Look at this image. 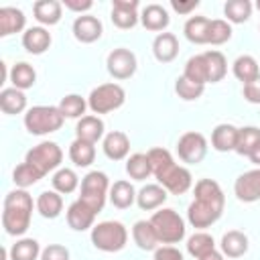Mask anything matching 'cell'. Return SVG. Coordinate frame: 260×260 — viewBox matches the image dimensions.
I'll return each instance as SVG.
<instances>
[{
	"mask_svg": "<svg viewBox=\"0 0 260 260\" xmlns=\"http://www.w3.org/2000/svg\"><path fill=\"white\" fill-rule=\"evenodd\" d=\"M232 39V24L223 18H213L209 20V37H207V45H223Z\"/></svg>",
	"mask_w": 260,
	"mask_h": 260,
	"instance_id": "cell-45",
	"label": "cell"
},
{
	"mask_svg": "<svg viewBox=\"0 0 260 260\" xmlns=\"http://www.w3.org/2000/svg\"><path fill=\"white\" fill-rule=\"evenodd\" d=\"M51 183H53V191H57L61 195H69L79 187V177H77V173L73 169L61 167V169H57L53 173Z\"/></svg>",
	"mask_w": 260,
	"mask_h": 260,
	"instance_id": "cell-37",
	"label": "cell"
},
{
	"mask_svg": "<svg viewBox=\"0 0 260 260\" xmlns=\"http://www.w3.org/2000/svg\"><path fill=\"white\" fill-rule=\"evenodd\" d=\"M152 260H185V258H183V252L175 246H158L154 250Z\"/></svg>",
	"mask_w": 260,
	"mask_h": 260,
	"instance_id": "cell-47",
	"label": "cell"
},
{
	"mask_svg": "<svg viewBox=\"0 0 260 260\" xmlns=\"http://www.w3.org/2000/svg\"><path fill=\"white\" fill-rule=\"evenodd\" d=\"M175 91H177V95L183 100V102H195V100H199L201 95H203V91H205V85H201V83H195V81H191V79H187V77H177V81H175Z\"/></svg>",
	"mask_w": 260,
	"mask_h": 260,
	"instance_id": "cell-44",
	"label": "cell"
},
{
	"mask_svg": "<svg viewBox=\"0 0 260 260\" xmlns=\"http://www.w3.org/2000/svg\"><path fill=\"white\" fill-rule=\"evenodd\" d=\"M53 39L45 26H30L22 32V47L30 55H43L51 47Z\"/></svg>",
	"mask_w": 260,
	"mask_h": 260,
	"instance_id": "cell-19",
	"label": "cell"
},
{
	"mask_svg": "<svg viewBox=\"0 0 260 260\" xmlns=\"http://www.w3.org/2000/svg\"><path fill=\"white\" fill-rule=\"evenodd\" d=\"M232 71H234L236 79L242 81L244 85L260 77V65H258V61L252 55H240L232 63Z\"/></svg>",
	"mask_w": 260,
	"mask_h": 260,
	"instance_id": "cell-30",
	"label": "cell"
},
{
	"mask_svg": "<svg viewBox=\"0 0 260 260\" xmlns=\"http://www.w3.org/2000/svg\"><path fill=\"white\" fill-rule=\"evenodd\" d=\"M215 250V240H213V236L211 234H207V232H195L193 236H189L187 238V252L193 256V258H201V256H205V254H209V252H213Z\"/></svg>",
	"mask_w": 260,
	"mask_h": 260,
	"instance_id": "cell-38",
	"label": "cell"
},
{
	"mask_svg": "<svg viewBox=\"0 0 260 260\" xmlns=\"http://www.w3.org/2000/svg\"><path fill=\"white\" fill-rule=\"evenodd\" d=\"M219 248H221V254L228 256V258H240L248 252L250 244H248V236L240 230H230L221 236V242H219Z\"/></svg>",
	"mask_w": 260,
	"mask_h": 260,
	"instance_id": "cell-26",
	"label": "cell"
},
{
	"mask_svg": "<svg viewBox=\"0 0 260 260\" xmlns=\"http://www.w3.org/2000/svg\"><path fill=\"white\" fill-rule=\"evenodd\" d=\"M150 223L158 236V242L167 244V246L179 244L187 234L185 219L171 207H160L158 211H154L150 217Z\"/></svg>",
	"mask_w": 260,
	"mask_h": 260,
	"instance_id": "cell-4",
	"label": "cell"
},
{
	"mask_svg": "<svg viewBox=\"0 0 260 260\" xmlns=\"http://www.w3.org/2000/svg\"><path fill=\"white\" fill-rule=\"evenodd\" d=\"M110 195V181L108 175L102 171H89L81 179V195L79 199L87 203L95 213H100L106 205V199Z\"/></svg>",
	"mask_w": 260,
	"mask_h": 260,
	"instance_id": "cell-8",
	"label": "cell"
},
{
	"mask_svg": "<svg viewBox=\"0 0 260 260\" xmlns=\"http://www.w3.org/2000/svg\"><path fill=\"white\" fill-rule=\"evenodd\" d=\"M132 240L144 252H154L158 248V244H160L158 236H156V232H154V228L150 223V219L148 221L146 219H138L132 225Z\"/></svg>",
	"mask_w": 260,
	"mask_h": 260,
	"instance_id": "cell-25",
	"label": "cell"
},
{
	"mask_svg": "<svg viewBox=\"0 0 260 260\" xmlns=\"http://www.w3.org/2000/svg\"><path fill=\"white\" fill-rule=\"evenodd\" d=\"M238 126L234 124H217L213 130H211V146L217 150V152H230V150H236V144H238Z\"/></svg>",
	"mask_w": 260,
	"mask_h": 260,
	"instance_id": "cell-22",
	"label": "cell"
},
{
	"mask_svg": "<svg viewBox=\"0 0 260 260\" xmlns=\"http://www.w3.org/2000/svg\"><path fill=\"white\" fill-rule=\"evenodd\" d=\"M32 207H37V201H32L30 193L26 189H14L4 197V209H2V228L8 236H24L30 228Z\"/></svg>",
	"mask_w": 260,
	"mask_h": 260,
	"instance_id": "cell-3",
	"label": "cell"
},
{
	"mask_svg": "<svg viewBox=\"0 0 260 260\" xmlns=\"http://www.w3.org/2000/svg\"><path fill=\"white\" fill-rule=\"evenodd\" d=\"M32 14H35L37 22H41L43 26H53L63 16V2H57V0H37L32 4Z\"/></svg>",
	"mask_w": 260,
	"mask_h": 260,
	"instance_id": "cell-24",
	"label": "cell"
},
{
	"mask_svg": "<svg viewBox=\"0 0 260 260\" xmlns=\"http://www.w3.org/2000/svg\"><path fill=\"white\" fill-rule=\"evenodd\" d=\"M63 6L71 12H79V14H85L87 10H91L93 2L91 0H63Z\"/></svg>",
	"mask_w": 260,
	"mask_h": 260,
	"instance_id": "cell-49",
	"label": "cell"
},
{
	"mask_svg": "<svg viewBox=\"0 0 260 260\" xmlns=\"http://www.w3.org/2000/svg\"><path fill=\"white\" fill-rule=\"evenodd\" d=\"M26 26V16L20 8L14 6H2L0 8V37H10Z\"/></svg>",
	"mask_w": 260,
	"mask_h": 260,
	"instance_id": "cell-23",
	"label": "cell"
},
{
	"mask_svg": "<svg viewBox=\"0 0 260 260\" xmlns=\"http://www.w3.org/2000/svg\"><path fill=\"white\" fill-rule=\"evenodd\" d=\"M37 211L45 219H55L63 211V197L57 191H43L37 197Z\"/></svg>",
	"mask_w": 260,
	"mask_h": 260,
	"instance_id": "cell-31",
	"label": "cell"
},
{
	"mask_svg": "<svg viewBox=\"0 0 260 260\" xmlns=\"http://www.w3.org/2000/svg\"><path fill=\"white\" fill-rule=\"evenodd\" d=\"M69 158H71V162L75 167H81V169L89 167L95 160V144L75 138L69 144Z\"/></svg>",
	"mask_w": 260,
	"mask_h": 260,
	"instance_id": "cell-32",
	"label": "cell"
},
{
	"mask_svg": "<svg viewBox=\"0 0 260 260\" xmlns=\"http://www.w3.org/2000/svg\"><path fill=\"white\" fill-rule=\"evenodd\" d=\"M67 223H69V228L71 230H75V232H85V230H89V228H93V221H95V211L87 205V203H83L81 199H77V201H73L69 207H67Z\"/></svg>",
	"mask_w": 260,
	"mask_h": 260,
	"instance_id": "cell-15",
	"label": "cell"
},
{
	"mask_svg": "<svg viewBox=\"0 0 260 260\" xmlns=\"http://www.w3.org/2000/svg\"><path fill=\"white\" fill-rule=\"evenodd\" d=\"M128 242V230L122 221L106 219L91 228V244L102 252H120Z\"/></svg>",
	"mask_w": 260,
	"mask_h": 260,
	"instance_id": "cell-6",
	"label": "cell"
},
{
	"mask_svg": "<svg viewBox=\"0 0 260 260\" xmlns=\"http://www.w3.org/2000/svg\"><path fill=\"white\" fill-rule=\"evenodd\" d=\"M252 2L250 0H228L223 4V14L228 18V22L234 24H242L252 16Z\"/></svg>",
	"mask_w": 260,
	"mask_h": 260,
	"instance_id": "cell-40",
	"label": "cell"
},
{
	"mask_svg": "<svg viewBox=\"0 0 260 260\" xmlns=\"http://www.w3.org/2000/svg\"><path fill=\"white\" fill-rule=\"evenodd\" d=\"M43 177H45V175H43L41 171H37V169H35L32 165H28V162H20V165L12 171V181H14L16 189H28V187H32L35 183H39Z\"/></svg>",
	"mask_w": 260,
	"mask_h": 260,
	"instance_id": "cell-41",
	"label": "cell"
},
{
	"mask_svg": "<svg viewBox=\"0 0 260 260\" xmlns=\"http://www.w3.org/2000/svg\"><path fill=\"white\" fill-rule=\"evenodd\" d=\"M234 193L242 203H254L260 199V167L242 173L234 183Z\"/></svg>",
	"mask_w": 260,
	"mask_h": 260,
	"instance_id": "cell-12",
	"label": "cell"
},
{
	"mask_svg": "<svg viewBox=\"0 0 260 260\" xmlns=\"http://www.w3.org/2000/svg\"><path fill=\"white\" fill-rule=\"evenodd\" d=\"M258 28H260V26H258Z\"/></svg>",
	"mask_w": 260,
	"mask_h": 260,
	"instance_id": "cell-54",
	"label": "cell"
},
{
	"mask_svg": "<svg viewBox=\"0 0 260 260\" xmlns=\"http://www.w3.org/2000/svg\"><path fill=\"white\" fill-rule=\"evenodd\" d=\"M248 158H250V162H254L256 167H260V142L252 148V152L248 154Z\"/></svg>",
	"mask_w": 260,
	"mask_h": 260,
	"instance_id": "cell-51",
	"label": "cell"
},
{
	"mask_svg": "<svg viewBox=\"0 0 260 260\" xmlns=\"http://www.w3.org/2000/svg\"><path fill=\"white\" fill-rule=\"evenodd\" d=\"M110 203L118 209H128L132 203H136V191H134V185L130 181H116L112 187H110Z\"/></svg>",
	"mask_w": 260,
	"mask_h": 260,
	"instance_id": "cell-27",
	"label": "cell"
},
{
	"mask_svg": "<svg viewBox=\"0 0 260 260\" xmlns=\"http://www.w3.org/2000/svg\"><path fill=\"white\" fill-rule=\"evenodd\" d=\"M193 193L195 197L187 207V221L197 230H205L221 217L225 207V195L219 183L213 179L197 181Z\"/></svg>",
	"mask_w": 260,
	"mask_h": 260,
	"instance_id": "cell-1",
	"label": "cell"
},
{
	"mask_svg": "<svg viewBox=\"0 0 260 260\" xmlns=\"http://www.w3.org/2000/svg\"><path fill=\"white\" fill-rule=\"evenodd\" d=\"M65 118L57 106H32L24 114V128L35 136H45L57 132Z\"/></svg>",
	"mask_w": 260,
	"mask_h": 260,
	"instance_id": "cell-5",
	"label": "cell"
},
{
	"mask_svg": "<svg viewBox=\"0 0 260 260\" xmlns=\"http://www.w3.org/2000/svg\"><path fill=\"white\" fill-rule=\"evenodd\" d=\"M199 260H225V256H223L221 252H217V250H213V252H209V254H205V256H201Z\"/></svg>",
	"mask_w": 260,
	"mask_h": 260,
	"instance_id": "cell-52",
	"label": "cell"
},
{
	"mask_svg": "<svg viewBox=\"0 0 260 260\" xmlns=\"http://www.w3.org/2000/svg\"><path fill=\"white\" fill-rule=\"evenodd\" d=\"M126 173L130 179L134 181H144L152 175V169H150V160H148V154L146 152H134L126 158Z\"/></svg>",
	"mask_w": 260,
	"mask_h": 260,
	"instance_id": "cell-36",
	"label": "cell"
},
{
	"mask_svg": "<svg viewBox=\"0 0 260 260\" xmlns=\"http://www.w3.org/2000/svg\"><path fill=\"white\" fill-rule=\"evenodd\" d=\"M102 148L110 160H124L130 154V138L122 130H112L104 136Z\"/></svg>",
	"mask_w": 260,
	"mask_h": 260,
	"instance_id": "cell-16",
	"label": "cell"
},
{
	"mask_svg": "<svg viewBox=\"0 0 260 260\" xmlns=\"http://www.w3.org/2000/svg\"><path fill=\"white\" fill-rule=\"evenodd\" d=\"M41 252L43 250L35 238H20L8 250L10 260H37L41 258Z\"/></svg>",
	"mask_w": 260,
	"mask_h": 260,
	"instance_id": "cell-34",
	"label": "cell"
},
{
	"mask_svg": "<svg viewBox=\"0 0 260 260\" xmlns=\"http://www.w3.org/2000/svg\"><path fill=\"white\" fill-rule=\"evenodd\" d=\"M183 77H187V79H191L195 83H201V85L207 83V63H205V55L203 53L193 55V57L187 59Z\"/></svg>",
	"mask_w": 260,
	"mask_h": 260,
	"instance_id": "cell-42",
	"label": "cell"
},
{
	"mask_svg": "<svg viewBox=\"0 0 260 260\" xmlns=\"http://www.w3.org/2000/svg\"><path fill=\"white\" fill-rule=\"evenodd\" d=\"M140 22H142V26L146 30H152V32L160 35L169 26L171 16H169L165 6H160V4H146L142 8V12H140Z\"/></svg>",
	"mask_w": 260,
	"mask_h": 260,
	"instance_id": "cell-18",
	"label": "cell"
},
{
	"mask_svg": "<svg viewBox=\"0 0 260 260\" xmlns=\"http://www.w3.org/2000/svg\"><path fill=\"white\" fill-rule=\"evenodd\" d=\"M73 37L79 41V43H95L102 32H104V26H102V20L98 16H91V14H79L75 20H73Z\"/></svg>",
	"mask_w": 260,
	"mask_h": 260,
	"instance_id": "cell-14",
	"label": "cell"
},
{
	"mask_svg": "<svg viewBox=\"0 0 260 260\" xmlns=\"http://www.w3.org/2000/svg\"><path fill=\"white\" fill-rule=\"evenodd\" d=\"M152 55L158 63H171L179 55V39L173 32H160L152 41Z\"/></svg>",
	"mask_w": 260,
	"mask_h": 260,
	"instance_id": "cell-20",
	"label": "cell"
},
{
	"mask_svg": "<svg viewBox=\"0 0 260 260\" xmlns=\"http://www.w3.org/2000/svg\"><path fill=\"white\" fill-rule=\"evenodd\" d=\"M104 130H106L104 120H102L100 116L87 114V116H83L81 120H77V124H75V138L95 144L98 140H104V136H106Z\"/></svg>",
	"mask_w": 260,
	"mask_h": 260,
	"instance_id": "cell-17",
	"label": "cell"
},
{
	"mask_svg": "<svg viewBox=\"0 0 260 260\" xmlns=\"http://www.w3.org/2000/svg\"><path fill=\"white\" fill-rule=\"evenodd\" d=\"M41 260H69V250L61 244H49L41 252Z\"/></svg>",
	"mask_w": 260,
	"mask_h": 260,
	"instance_id": "cell-46",
	"label": "cell"
},
{
	"mask_svg": "<svg viewBox=\"0 0 260 260\" xmlns=\"http://www.w3.org/2000/svg\"><path fill=\"white\" fill-rule=\"evenodd\" d=\"M148 160H150V169H152V175L154 179L158 181V185H162L167 189V193L171 195H183L191 189L193 185V175L187 167H181L175 162L173 154L162 148V146H156V148H150L148 152Z\"/></svg>",
	"mask_w": 260,
	"mask_h": 260,
	"instance_id": "cell-2",
	"label": "cell"
},
{
	"mask_svg": "<svg viewBox=\"0 0 260 260\" xmlns=\"http://www.w3.org/2000/svg\"><path fill=\"white\" fill-rule=\"evenodd\" d=\"M63 114V118H73V120H81L85 116V110L89 108L87 106V100L81 98L79 93H69L65 98H61L59 106H57Z\"/></svg>",
	"mask_w": 260,
	"mask_h": 260,
	"instance_id": "cell-39",
	"label": "cell"
},
{
	"mask_svg": "<svg viewBox=\"0 0 260 260\" xmlns=\"http://www.w3.org/2000/svg\"><path fill=\"white\" fill-rule=\"evenodd\" d=\"M242 95L250 104H260V77L250 81V83H246L244 89H242Z\"/></svg>",
	"mask_w": 260,
	"mask_h": 260,
	"instance_id": "cell-48",
	"label": "cell"
},
{
	"mask_svg": "<svg viewBox=\"0 0 260 260\" xmlns=\"http://www.w3.org/2000/svg\"><path fill=\"white\" fill-rule=\"evenodd\" d=\"M126 102V91L120 83H102L98 87H93L87 95V106L93 114H110L118 108H122Z\"/></svg>",
	"mask_w": 260,
	"mask_h": 260,
	"instance_id": "cell-7",
	"label": "cell"
},
{
	"mask_svg": "<svg viewBox=\"0 0 260 260\" xmlns=\"http://www.w3.org/2000/svg\"><path fill=\"white\" fill-rule=\"evenodd\" d=\"M205 63H207V83H217L228 73V61L221 51H205Z\"/></svg>",
	"mask_w": 260,
	"mask_h": 260,
	"instance_id": "cell-33",
	"label": "cell"
},
{
	"mask_svg": "<svg viewBox=\"0 0 260 260\" xmlns=\"http://www.w3.org/2000/svg\"><path fill=\"white\" fill-rule=\"evenodd\" d=\"M185 39L193 45H207V37H209V18L205 16H191L187 18L185 26H183Z\"/></svg>",
	"mask_w": 260,
	"mask_h": 260,
	"instance_id": "cell-29",
	"label": "cell"
},
{
	"mask_svg": "<svg viewBox=\"0 0 260 260\" xmlns=\"http://www.w3.org/2000/svg\"><path fill=\"white\" fill-rule=\"evenodd\" d=\"M256 8H258V10H260V0H258V2H256Z\"/></svg>",
	"mask_w": 260,
	"mask_h": 260,
	"instance_id": "cell-53",
	"label": "cell"
},
{
	"mask_svg": "<svg viewBox=\"0 0 260 260\" xmlns=\"http://www.w3.org/2000/svg\"><path fill=\"white\" fill-rule=\"evenodd\" d=\"M106 69L108 73L114 77V79H130L136 69H138V61H136V55L126 49V47H118L114 51L108 53V59H106Z\"/></svg>",
	"mask_w": 260,
	"mask_h": 260,
	"instance_id": "cell-10",
	"label": "cell"
},
{
	"mask_svg": "<svg viewBox=\"0 0 260 260\" xmlns=\"http://www.w3.org/2000/svg\"><path fill=\"white\" fill-rule=\"evenodd\" d=\"M61 160H63V150L57 142H51V140H45V142H39L37 146H32L26 156H24V162L32 165L37 171H41L43 175L47 173H53L57 169H61Z\"/></svg>",
	"mask_w": 260,
	"mask_h": 260,
	"instance_id": "cell-9",
	"label": "cell"
},
{
	"mask_svg": "<svg viewBox=\"0 0 260 260\" xmlns=\"http://www.w3.org/2000/svg\"><path fill=\"white\" fill-rule=\"evenodd\" d=\"M0 110L8 116L22 114L26 110V95L22 89L16 87H4L0 91Z\"/></svg>",
	"mask_w": 260,
	"mask_h": 260,
	"instance_id": "cell-28",
	"label": "cell"
},
{
	"mask_svg": "<svg viewBox=\"0 0 260 260\" xmlns=\"http://www.w3.org/2000/svg\"><path fill=\"white\" fill-rule=\"evenodd\" d=\"M177 154L187 165H199L207 154V138L201 132H185L177 142Z\"/></svg>",
	"mask_w": 260,
	"mask_h": 260,
	"instance_id": "cell-11",
	"label": "cell"
},
{
	"mask_svg": "<svg viewBox=\"0 0 260 260\" xmlns=\"http://www.w3.org/2000/svg\"><path fill=\"white\" fill-rule=\"evenodd\" d=\"M138 6H140L138 0H114L112 2V16H110L114 26H118L122 30L134 28L140 20Z\"/></svg>",
	"mask_w": 260,
	"mask_h": 260,
	"instance_id": "cell-13",
	"label": "cell"
},
{
	"mask_svg": "<svg viewBox=\"0 0 260 260\" xmlns=\"http://www.w3.org/2000/svg\"><path fill=\"white\" fill-rule=\"evenodd\" d=\"M35 81H37V71H35L32 65H28L26 61H20V63L12 65V69H10V83H12V87L24 91V89L32 87Z\"/></svg>",
	"mask_w": 260,
	"mask_h": 260,
	"instance_id": "cell-35",
	"label": "cell"
},
{
	"mask_svg": "<svg viewBox=\"0 0 260 260\" xmlns=\"http://www.w3.org/2000/svg\"><path fill=\"white\" fill-rule=\"evenodd\" d=\"M258 142H260V128H256V126H244V128L238 130L236 152L242 154V156H248Z\"/></svg>",
	"mask_w": 260,
	"mask_h": 260,
	"instance_id": "cell-43",
	"label": "cell"
},
{
	"mask_svg": "<svg viewBox=\"0 0 260 260\" xmlns=\"http://www.w3.org/2000/svg\"><path fill=\"white\" fill-rule=\"evenodd\" d=\"M167 189L158 183H148L144 185L138 193H136V203L140 209L144 211H154V209H160L162 203L167 201Z\"/></svg>",
	"mask_w": 260,
	"mask_h": 260,
	"instance_id": "cell-21",
	"label": "cell"
},
{
	"mask_svg": "<svg viewBox=\"0 0 260 260\" xmlns=\"http://www.w3.org/2000/svg\"><path fill=\"white\" fill-rule=\"evenodd\" d=\"M199 6V0H189V2H177V0H171V8L179 14H189L193 12L195 8Z\"/></svg>",
	"mask_w": 260,
	"mask_h": 260,
	"instance_id": "cell-50",
	"label": "cell"
}]
</instances>
